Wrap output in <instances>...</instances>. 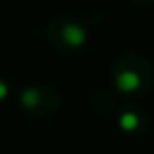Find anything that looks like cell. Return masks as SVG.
<instances>
[{"label": "cell", "instance_id": "7a4b0ae2", "mask_svg": "<svg viewBox=\"0 0 154 154\" xmlns=\"http://www.w3.org/2000/svg\"><path fill=\"white\" fill-rule=\"evenodd\" d=\"M120 124H122V127H124V129L131 131V129H134V127L138 125V118L133 115V113H125V115L122 116Z\"/></svg>", "mask_w": 154, "mask_h": 154}, {"label": "cell", "instance_id": "3957f363", "mask_svg": "<svg viewBox=\"0 0 154 154\" xmlns=\"http://www.w3.org/2000/svg\"><path fill=\"white\" fill-rule=\"evenodd\" d=\"M4 93H5V90H4V86H0V97H2Z\"/></svg>", "mask_w": 154, "mask_h": 154}, {"label": "cell", "instance_id": "6da1fadb", "mask_svg": "<svg viewBox=\"0 0 154 154\" xmlns=\"http://www.w3.org/2000/svg\"><path fill=\"white\" fill-rule=\"evenodd\" d=\"M118 86L122 90H134L138 86V77L129 74V72H125V74H122V77L118 79Z\"/></svg>", "mask_w": 154, "mask_h": 154}]
</instances>
